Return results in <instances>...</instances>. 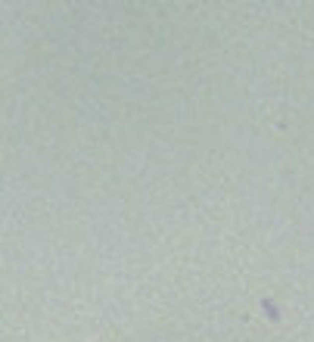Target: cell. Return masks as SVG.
Listing matches in <instances>:
<instances>
[{
  "instance_id": "obj_1",
  "label": "cell",
  "mask_w": 314,
  "mask_h": 342,
  "mask_svg": "<svg viewBox=\"0 0 314 342\" xmlns=\"http://www.w3.org/2000/svg\"><path fill=\"white\" fill-rule=\"evenodd\" d=\"M261 311L267 314V321H274V324L280 321V308H277V305H274L271 299H261Z\"/></svg>"
}]
</instances>
